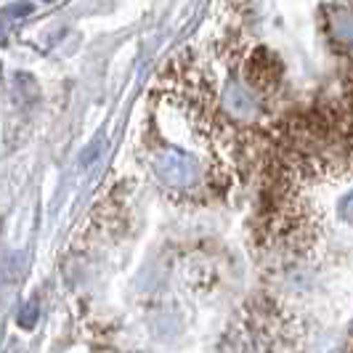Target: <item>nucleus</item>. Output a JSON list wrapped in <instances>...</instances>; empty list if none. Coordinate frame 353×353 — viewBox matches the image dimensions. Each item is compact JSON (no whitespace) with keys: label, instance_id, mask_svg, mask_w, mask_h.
Listing matches in <instances>:
<instances>
[{"label":"nucleus","instance_id":"f03ea898","mask_svg":"<svg viewBox=\"0 0 353 353\" xmlns=\"http://www.w3.org/2000/svg\"><path fill=\"white\" fill-rule=\"evenodd\" d=\"M30 11H32V3H17V6H8L0 11V46L8 43V27L21 17H27Z\"/></svg>","mask_w":353,"mask_h":353},{"label":"nucleus","instance_id":"f257e3e1","mask_svg":"<svg viewBox=\"0 0 353 353\" xmlns=\"http://www.w3.org/2000/svg\"><path fill=\"white\" fill-rule=\"evenodd\" d=\"M330 32H332V40L340 43L343 48L351 46V11H348V6H335L332 8Z\"/></svg>","mask_w":353,"mask_h":353},{"label":"nucleus","instance_id":"7ed1b4c3","mask_svg":"<svg viewBox=\"0 0 353 353\" xmlns=\"http://www.w3.org/2000/svg\"><path fill=\"white\" fill-rule=\"evenodd\" d=\"M46 3H51V0H46Z\"/></svg>","mask_w":353,"mask_h":353}]
</instances>
